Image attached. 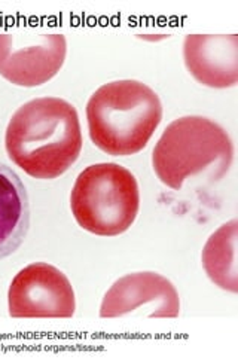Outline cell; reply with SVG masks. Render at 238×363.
<instances>
[{"instance_id":"obj_1","label":"cell","mask_w":238,"mask_h":363,"mask_svg":"<svg viewBox=\"0 0 238 363\" xmlns=\"http://www.w3.org/2000/svg\"><path fill=\"white\" fill-rule=\"evenodd\" d=\"M84 145L79 115L60 97L24 103L9 121L5 147L9 160L35 179L64 174L81 155Z\"/></svg>"},{"instance_id":"obj_2","label":"cell","mask_w":238,"mask_h":363,"mask_svg":"<svg viewBox=\"0 0 238 363\" xmlns=\"http://www.w3.org/2000/svg\"><path fill=\"white\" fill-rule=\"evenodd\" d=\"M162 121V103L155 91L136 79L101 85L86 103L91 142L104 154H139Z\"/></svg>"},{"instance_id":"obj_3","label":"cell","mask_w":238,"mask_h":363,"mask_svg":"<svg viewBox=\"0 0 238 363\" xmlns=\"http://www.w3.org/2000/svg\"><path fill=\"white\" fill-rule=\"evenodd\" d=\"M234 158V145L227 130L205 116L174 119L162 131L152 150L157 177L173 191H181L191 177L205 174L219 180Z\"/></svg>"},{"instance_id":"obj_4","label":"cell","mask_w":238,"mask_h":363,"mask_svg":"<svg viewBox=\"0 0 238 363\" xmlns=\"http://www.w3.org/2000/svg\"><path fill=\"white\" fill-rule=\"evenodd\" d=\"M70 208L82 230L98 237L121 235L139 215L137 179L115 162L89 165L74 182Z\"/></svg>"},{"instance_id":"obj_5","label":"cell","mask_w":238,"mask_h":363,"mask_svg":"<svg viewBox=\"0 0 238 363\" xmlns=\"http://www.w3.org/2000/svg\"><path fill=\"white\" fill-rule=\"evenodd\" d=\"M8 308L13 319H70L76 298L62 271L47 262H35L12 279Z\"/></svg>"},{"instance_id":"obj_6","label":"cell","mask_w":238,"mask_h":363,"mask_svg":"<svg viewBox=\"0 0 238 363\" xmlns=\"http://www.w3.org/2000/svg\"><path fill=\"white\" fill-rule=\"evenodd\" d=\"M66 55L62 33H0V77L13 85L47 84L62 70Z\"/></svg>"},{"instance_id":"obj_7","label":"cell","mask_w":238,"mask_h":363,"mask_svg":"<svg viewBox=\"0 0 238 363\" xmlns=\"http://www.w3.org/2000/svg\"><path fill=\"white\" fill-rule=\"evenodd\" d=\"M130 314L176 319L181 314V298L174 284L152 271L131 272L118 279L103 296L100 317L116 319Z\"/></svg>"},{"instance_id":"obj_8","label":"cell","mask_w":238,"mask_h":363,"mask_svg":"<svg viewBox=\"0 0 238 363\" xmlns=\"http://www.w3.org/2000/svg\"><path fill=\"white\" fill-rule=\"evenodd\" d=\"M183 62L192 78L204 86L225 89L238 84L237 35H188Z\"/></svg>"},{"instance_id":"obj_9","label":"cell","mask_w":238,"mask_h":363,"mask_svg":"<svg viewBox=\"0 0 238 363\" xmlns=\"http://www.w3.org/2000/svg\"><path fill=\"white\" fill-rule=\"evenodd\" d=\"M30 228L28 194L20 176L0 162V259L17 250Z\"/></svg>"},{"instance_id":"obj_10","label":"cell","mask_w":238,"mask_h":363,"mask_svg":"<svg viewBox=\"0 0 238 363\" xmlns=\"http://www.w3.org/2000/svg\"><path fill=\"white\" fill-rule=\"evenodd\" d=\"M237 241L238 222L232 219L208 237L201 253V262L205 274L220 289L238 292V269H237Z\"/></svg>"}]
</instances>
